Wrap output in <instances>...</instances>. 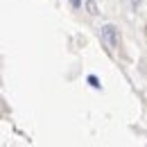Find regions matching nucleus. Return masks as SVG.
<instances>
[{"label": "nucleus", "mask_w": 147, "mask_h": 147, "mask_svg": "<svg viewBox=\"0 0 147 147\" xmlns=\"http://www.w3.org/2000/svg\"><path fill=\"white\" fill-rule=\"evenodd\" d=\"M88 84H91L93 88H100V86H102V84H100V79H97L95 75H88Z\"/></svg>", "instance_id": "3"}, {"label": "nucleus", "mask_w": 147, "mask_h": 147, "mask_svg": "<svg viewBox=\"0 0 147 147\" xmlns=\"http://www.w3.org/2000/svg\"><path fill=\"white\" fill-rule=\"evenodd\" d=\"M86 9H88V14L91 16H97L100 11H97V2L95 0H86Z\"/></svg>", "instance_id": "2"}, {"label": "nucleus", "mask_w": 147, "mask_h": 147, "mask_svg": "<svg viewBox=\"0 0 147 147\" xmlns=\"http://www.w3.org/2000/svg\"><path fill=\"white\" fill-rule=\"evenodd\" d=\"M100 36L104 41V45L109 48V50H115V45H118V27L115 25H102L100 27Z\"/></svg>", "instance_id": "1"}, {"label": "nucleus", "mask_w": 147, "mask_h": 147, "mask_svg": "<svg viewBox=\"0 0 147 147\" xmlns=\"http://www.w3.org/2000/svg\"><path fill=\"white\" fill-rule=\"evenodd\" d=\"M140 2H143V0H131V7H134V9H138V5H140Z\"/></svg>", "instance_id": "5"}, {"label": "nucleus", "mask_w": 147, "mask_h": 147, "mask_svg": "<svg viewBox=\"0 0 147 147\" xmlns=\"http://www.w3.org/2000/svg\"><path fill=\"white\" fill-rule=\"evenodd\" d=\"M70 5H73V9H79L82 7V0H70Z\"/></svg>", "instance_id": "4"}]
</instances>
